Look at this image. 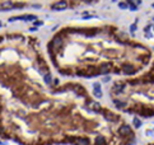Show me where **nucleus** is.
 <instances>
[{"label":"nucleus","instance_id":"obj_7","mask_svg":"<svg viewBox=\"0 0 154 145\" xmlns=\"http://www.w3.org/2000/svg\"><path fill=\"white\" fill-rule=\"evenodd\" d=\"M133 124H134L135 127H140V126H141V121H139L138 118H134V122H133Z\"/></svg>","mask_w":154,"mask_h":145},{"label":"nucleus","instance_id":"obj_5","mask_svg":"<svg viewBox=\"0 0 154 145\" xmlns=\"http://www.w3.org/2000/svg\"><path fill=\"white\" fill-rule=\"evenodd\" d=\"M129 131H130V127H129V126H122V127L120 129V134H122V135L127 134Z\"/></svg>","mask_w":154,"mask_h":145},{"label":"nucleus","instance_id":"obj_15","mask_svg":"<svg viewBox=\"0 0 154 145\" xmlns=\"http://www.w3.org/2000/svg\"><path fill=\"white\" fill-rule=\"evenodd\" d=\"M118 7H120L121 9H125V8H126V4H124V3H120V4H118Z\"/></svg>","mask_w":154,"mask_h":145},{"label":"nucleus","instance_id":"obj_16","mask_svg":"<svg viewBox=\"0 0 154 145\" xmlns=\"http://www.w3.org/2000/svg\"><path fill=\"white\" fill-rule=\"evenodd\" d=\"M109 79H111L109 77H105V78H103V81H105V83H107V81H108Z\"/></svg>","mask_w":154,"mask_h":145},{"label":"nucleus","instance_id":"obj_9","mask_svg":"<svg viewBox=\"0 0 154 145\" xmlns=\"http://www.w3.org/2000/svg\"><path fill=\"white\" fill-rule=\"evenodd\" d=\"M97 144H98V145H103V144H105V139H103V137H97Z\"/></svg>","mask_w":154,"mask_h":145},{"label":"nucleus","instance_id":"obj_14","mask_svg":"<svg viewBox=\"0 0 154 145\" xmlns=\"http://www.w3.org/2000/svg\"><path fill=\"white\" fill-rule=\"evenodd\" d=\"M146 135H148V136H153V135H154V130H148L146 131Z\"/></svg>","mask_w":154,"mask_h":145},{"label":"nucleus","instance_id":"obj_6","mask_svg":"<svg viewBox=\"0 0 154 145\" xmlns=\"http://www.w3.org/2000/svg\"><path fill=\"white\" fill-rule=\"evenodd\" d=\"M54 45L57 46V47H61V46H62V41H61V38H55V40H54Z\"/></svg>","mask_w":154,"mask_h":145},{"label":"nucleus","instance_id":"obj_11","mask_svg":"<svg viewBox=\"0 0 154 145\" xmlns=\"http://www.w3.org/2000/svg\"><path fill=\"white\" fill-rule=\"evenodd\" d=\"M45 80L47 81V83H51V80H52V77H51V74H47L46 77H45Z\"/></svg>","mask_w":154,"mask_h":145},{"label":"nucleus","instance_id":"obj_2","mask_svg":"<svg viewBox=\"0 0 154 145\" xmlns=\"http://www.w3.org/2000/svg\"><path fill=\"white\" fill-rule=\"evenodd\" d=\"M99 107H101V106H99V103H98V102H96V101H92V102L88 103V108L92 109V111H98Z\"/></svg>","mask_w":154,"mask_h":145},{"label":"nucleus","instance_id":"obj_3","mask_svg":"<svg viewBox=\"0 0 154 145\" xmlns=\"http://www.w3.org/2000/svg\"><path fill=\"white\" fill-rule=\"evenodd\" d=\"M13 7H14V4L12 1H4V3H1V5H0L1 9H12Z\"/></svg>","mask_w":154,"mask_h":145},{"label":"nucleus","instance_id":"obj_13","mask_svg":"<svg viewBox=\"0 0 154 145\" xmlns=\"http://www.w3.org/2000/svg\"><path fill=\"white\" fill-rule=\"evenodd\" d=\"M116 106L118 107V108H122V107H125V103H122V102H117V101H116Z\"/></svg>","mask_w":154,"mask_h":145},{"label":"nucleus","instance_id":"obj_8","mask_svg":"<svg viewBox=\"0 0 154 145\" xmlns=\"http://www.w3.org/2000/svg\"><path fill=\"white\" fill-rule=\"evenodd\" d=\"M101 69H102V70H101L102 72H107L108 71V65L107 64H103L102 66H101Z\"/></svg>","mask_w":154,"mask_h":145},{"label":"nucleus","instance_id":"obj_4","mask_svg":"<svg viewBox=\"0 0 154 145\" xmlns=\"http://www.w3.org/2000/svg\"><path fill=\"white\" fill-rule=\"evenodd\" d=\"M75 144H77V145H89L88 140H85V139H78Z\"/></svg>","mask_w":154,"mask_h":145},{"label":"nucleus","instance_id":"obj_10","mask_svg":"<svg viewBox=\"0 0 154 145\" xmlns=\"http://www.w3.org/2000/svg\"><path fill=\"white\" fill-rule=\"evenodd\" d=\"M94 96H96L97 98H102V92H101V90H94Z\"/></svg>","mask_w":154,"mask_h":145},{"label":"nucleus","instance_id":"obj_12","mask_svg":"<svg viewBox=\"0 0 154 145\" xmlns=\"http://www.w3.org/2000/svg\"><path fill=\"white\" fill-rule=\"evenodd\" d=\"M93 88H94V90H101V84L99 83H94Z\"/></svg>","mask_w":154,"mask_h":145},{"label":"nucleus","instance_id":"obj_1","mask_svg":"<svg viewBox=\"0 0 154 145\" xmlns=\"http://www.w3.org/2000/svg\"><path fill=\"white\" fill-rule=\"evenodd\" d=\"M68 8V3L65 1V0H60V1L55 3L54 5H52V9L54 10H64V9Z\"/></svg>","mask_w":154,"mask_h":145}]
</instances>
